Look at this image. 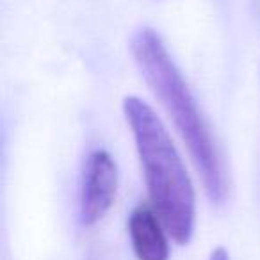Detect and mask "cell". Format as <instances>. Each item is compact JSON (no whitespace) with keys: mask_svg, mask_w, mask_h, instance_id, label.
<instances>
[{"mask_svg":"<svg viewBox=\"0 0 260 260\" xmlns=\"http://www.w3.org/2000/svg\"><path fill=\"white\" fill-rule=\"evenodd\" d=\"M128 235L138 260H170V242L160 217L153 209L139 205L128 217Z\"/></svg>","mask_w":260,"mask_h":260,"instance_id":"4","label":"cell"},{"mask_svg":"<svg viewBox=\"0 0 260 260\" xmlns=\"http://www.w3.org/2000/svg\"><path fill=\"white\" fill-rule=\"evenodd\" d=\"M130 52L143 79L160 100L187 146L209 200L212 203H223L228 194V185L216 143L198 102L192 96L166 45L153 29L141 27L130 38Z\"/></svg>","mask_w":260,"mask_h":260,"instance_id":"1","label":"cell"},{"mask_svg":"<svg viewBox=\"0 0 260 260\" xmlns=\"http://www.w3.org/2000/svg\"><path fill=\"white\" fill-rule=\"evenodd\" d=\"M209 260H230V255H228V251L224 248H216L212 253H210Z\"/></svg>","mask_w":260,"mask_h":260,"instance_id":"5","label":"cell"},{"mask_svg":"<svg viewBox=\"0 0 260 260\" xmlns=\"http://www.w3.org/2000/svg\"><path fill=\"white\" fill-rule=\"evenodd\" d=\"M118 191V166L111 153L94 150L82 170L79 217L82 226H93L111 210Z\"/></svg>","mask_w":260,"mask_h":260,"instance_id":"3","label":"cell"},{"mask_svg":"<svg viewBox=\"0 0 260 260\" xmlns=\"http://www.w3.org/2000/svg\"><path fill=\"white\" fill-rule=\"evenodd\" d=\"M123 114L134 138L153 210L177 244H189L194 234L196 196L177 146L162 119L141 98L126 96Z\"/></svg>","mask_w":260,"mask_h":260,"instance_id":"2","label":"cell"}]
</instances>
